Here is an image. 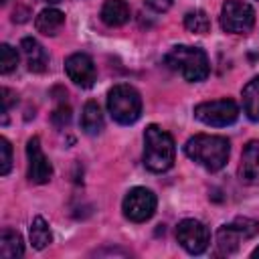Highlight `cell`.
<instances>
[{
    "mask_svg": "<svg viewBox=\"0 0 259 259\" xmlns=\"http://www.w3.org/2000/svg\"><path fill=\"white\" fill-rule=\"evenodd\" d=\"M26 158H28V170H26L28 180L34 184H47L53 176V166L45 156L40 148V140L36 136L30 138L26 144Z\"/></svg>",
    "mask_w": 259,
    "mask_h": 259,
    "instance_id": "obj_10",
    "label": "cell"
},
{
    "mask_svg": "<svg viewBox=\"0 0 259 259\" xmlns=\"http://www.w3.org/2000/svg\"><path fill=\"white\" fill-rule=\"evenodd\" d=\"M65 73H67V77L75 85H79L83 89L91 87L95 83V79H97L95 63L85 53H73L71 57H67V61H65Z\"/></svg>",
    "mask_w": 259,
    "mask_h": 259,
    "instance_id": "obj_11",
    "label": "cell"
},
{
    "mask_svg": "<svg viewBox=\"0 0 259 259\" xmlns=\"http://www.w3.org/2000/svg\"><path fill=\"white\" fill-rule=\"evenodd\" d=\"M0 2H2V4H6V2H8V0H0Z\"/></svg>",
    "mask_w": 259,
    "mask_h": 259,
    "instance_id": "obj_28",
    "label": "cell"
},
{
    "mask_svg": "<svg viewBox=\"0 0 259 259\" xmlns=\"http://www.w3.org/2000/svg\"><path fill=\"white\" fill-rule=\"evenodd\" d=\"M156 194L150 190V188H144V186H136L132 188L125 196H123V202H121V210H123V217L132 223H144L148 219H152V214L156 212Z\"/></svg>",
    "mask_w": 259,
    "mask_h": 259,
    "instance_id": "obj_8",
    "label": "cell"
},
{
    "mask_svg": "<svg viewBox=\"0 0 259 259\" xmlns=\"http://www.w3.org/2000/svg\"><path fill=\"white\" fill-rule=\"evenodd\" d=\"M184 26H186V30H190L194 34H206L210 30V18H208V14L204 10L196 8V10L186 12Z\"/></svg>",
    "mask_w": 259,
    "mask_h": 259,
    "instance_id": "obj_20",
    "label": "cell"
},
{
    "mask_svg": "<svg viewBox=\"0 0 259 259\" xmlns=\"http://www.w3.org/2000/svg\"><path fill=\"white\" fill-rule=\"evenodd\" d=\"M28 239H30V245L34 249H38V251L53 243V233L49 229V223L42 217H34L32 219L30 229H28Z\"/></svg>",
    "mask_w": 259,
    "mask_h": 259,
    "instance_id": "obj_19",
    "label": "cell"
},
{
    "mask_svg": "<svg viewBox=\"0 0 259 259\" xmlns=\"http://www.w3.org/2000/svg\"><path fill=\"white\" fill-rule=\"evenodd\" d=\"M2 101H4V119H2V123H6V115H8V111H10V107H12V103L16 101V93L12 91V89H8V87H4L2 89Z\"/></svg>",
    "mask_w": 259,
    "mask_h": 259,
    "instance_id": "obj_25",
    "label": "cell"
},
{
    "mask_svg": "<svg viewBox=\"0 0 259 259\" xmlns=\"http://www.w3.org/2000/svg\"><path fill=\"white\" fill-rule=\"evenodd\" d=\"M229 140L221 136H208V134H196L184 144V154L206 168L208 172L221 170L229 160Z\"/></svg>",
    "mask_w": 259,
    "mask_h": 259,
    "instance_id": "obj_1",
    "label": "cell"
},
{
    "mask_svg": "<svg viewBox=\"0 0 259 259\" xmlns=\"http://www.w3.org/2000/svg\"><path fill=\"white\" fill-rule=\"evenodd\" d=\"M107 111L117 123L130 125L142 115V97L132 85H113L107 93Z\"/></svg>",
    "mask_w": 259,
    "mask_h": 259,
    "instance_id": "obj_4",
    "label": "cell"
},
{
    "mask_svg": "<svg viewBox=\"0 0 259 259\" xmlns=\"http://www.w3.org/2000/svg\"><path fill=\"white\" fill-rule=\"evenodd\" d=\"M221 26L231 34H247L255 26V10L243 0H225L221 8Z\"/></svg>",
    "mask_w": 259,
    "mask_h": 259,
    "instance_id": "obj_6",
    "label": "cell"
},
{
    "mask_svg": "<svg viewBox=\"0 0 259 259\" xmlns=\"http://www.w3.org/2000/svg\"><path fill=\"white\" fill-rule=\"evenodd\" d=\"M0 255L4 259H16L24 255V243L22 237L12 229H2L0 235Z\"/></svg>",
    "mask_w": 259,
    "mask_h": 259,
    "instance_id": "obj_17",
    "label": "cell"
},
{
    "mask_svg": "<svg viewBox=\"0 0 259 259\" xmlns=\"http://www.w3.org/2000/svg\"><path fill=\"white\" fill-rule=\"evenodd\" d=\"M259 233V223L247 217H237L233 223L223 225L217 231V249L221 255H231L239 249V245Z\"/></svg>",
    "mask_w": 259,
    "mask_h": 259,
    "instance_id": "obj_5",
    "label": "cell"
},
{
    "mask_svg": "<svg viewBox=\"0 0 259 259\" xmlns=\"http://www.w3.org/2000/svg\"><path fill=\"white\" fill-rule=\"evenodd\" d=\"M243 111L251 121H259V75L243 87Z\"/></svg>",
    "mask_w": 259,
    "mask_h": 259,
    "instance_id": "obj_18",
    "label": "cell"
},
{
    "mask_svg": "<svg viewBox=\"0 0 259 259\" xmlns=\"http://www.w3.org/2000/svg\"><path fill=\"white\" fill-rule=\"evenodd\" d=\"M176 241L190 255H200L210 243L208 227L196 219H184L176 227Z\"/></svg>",
    "mask_w": 259,
    "mask_h": 259,
    "instance_id": "obj_9",
    "label": "cell"
},
{
    "mask_svg": "<svg viewBox=\"0 0 259 259\" xmlns=\"http://www.w3.org/2000/svg\"><path fill=\"white\" fill-rule=\"evenodd\" d=\"M40 2H49V4H57V2H61V0H40Z\"/></svg>",
    "mask_w": 259,
    "mask_h": 259,
    "instance_id": "obj_27",
    "label": "cell"
},
{
    "mask_svg": "<svg viewBox=\"0 0 259 259\" xmlns=\"http://www.w3.org/2000/svg\"><path fill=\"white\" fill-rule=\"evenodd\" d=\"M65 24V14L59 10V8H47L42 12H38L36 20H34V26L40 34H47V36H55Z\"/></svg>",
    "mask_w": 259,
    "mask_h": 259,
    "instance_id": "obj_15",
    "label": "cell"
},
{
    "mask_svg": "<svg viewBox=\"0 0 259 259\" xmlns=\"http://www.w3.org/2000/svg\"><path fill=\"white\" fill-rule=\"evenodd\" d=\"M144 2H146V6H148L150 10H154V12H166V10H170L172 4H174V0H144Z\"/></svg>",
    "mask_w": 259,
    "mask_h": 259,
    "instance_id": "obj_24",
    "label": "cell"
},
{
    "mask_svg": "<svg viewBox=\"0 0 259 259\" xmlns=\"http://www.w3.org/2000/svg\"><path fill=\"white\" fill-rule=\"evenodd\" d=\"M251 257H253V259H259V247H257V249L251 253Z\"/></svg>",
    "mask_w": 259,
    "mask_h": 259,
    "instance_id": "obj_26",
    "label": "cell"
},
{
    "mask_svg": "<svg viewBox=\"0 0 259 259\" xmlns=\"http://www.w3.org/2000/svg\"><path fill=\"white\" fill-rule=\"evenodd\" d=\"M194 117L206 125L214 127H225L237 121L239 117V105L225 97V99H214V101H204L194 107Z\"/></svg>",
    "mask_w": 259,
    "mask_h": 259,
    "instance_id": "obj_7",
    "label": "cell"
},
{
    "mask_svg": "<svg viewBox=\"0 0 259 259\" xmlns=\"http://www.w3.org/2000/svg\"><path fill=\"white\" fill-rule=\"evenodd\" d=\"M239 178L245 184L259 186V140H251L243 148L241 164H239Z\"/></svg>",
    "mask_w": 259,
    "mask_h": 259,
    "instance_id": "obj_12",
    "label": "cell"
},
{
    "mask_svg": "<svg viewBox=\"0 0 259 259\" xmlns=\"http://www.w3.org/2000/svg\"><path fill=\"white\" fill-rule=\"evenodd\" d=\"M164 61L172 71H176L184 81H190V83L204 81L208 77V73H210L208 57L198 47L176 45L166 53Z\"/></svg>",
    "mask_w": 259,
    "mask_h": 259,
    "instance_id": "obj_2",
    "label": "cell"
},
{
    "mask_svg": "<svg viewBox=\"0 0 259 259\" xmlns=\"http://www.w3.org/2000/svg\"><path fill=\"white\" fill-rule=\"evenodd\" d=\"M0 156H2V168H0V174L6 176L12 168V146L6 138H0Z\"/></svg>",
    "mask_w": 259,
    "mask_h": 259,
    "instance_id": "obj_22",
    "label": "cell"
},
{
    "mask_svg": "<svg viewBox=\"0 0 259 259\" xmlns=\"http://www.w3.org/2000/svg\"><path fill=\"white\" fill-rule=\"evenodd\" d=\"M69 121H71V107L67 103H61L59 107H55V111H53V123L57 127H65Z\"/></svg>",
    "mask_w": 259,
    "mask_h": 259,
    "instance_id": "obj_23",
    "label": "cell"
},
{
    "mask_svg": "<svg viewBox=\"0 0 259 259\" xmlns=\"http://www.w3.org/2000/svg\"><path fill=\"white\" fill-rule=\"evenodd\" d=\"M176 146L172 136L160 125L152 123L144 132V166L152 172H166L172 168Z\"/></svg>",
    "mask_w": 259,
    "mask_h": 259,
    "instance_id": "obj_3",
    "label": "cell"
},
{
    "mask_svg": "<svg viewBox=\"0 0 259 259\" xmlns=\"http://www.w3.org/2000/svg\"><path fill=\"white\" fill-rule=\"evenodd\" d=\"M20 51L24 55V61H26V67L30 73H42L47 71V65H49V55L45 51V47L32 38V36H26L20 40Z\"/></svg>",
    "mask_w": 259,
    "mask_h": 259,
    "instance_id": "obj_13",
    "label": "cell"
},
{
    "mask_svg": "<svg viewBox=\"0 0 259 259\" xmlns=\"http://www.w3.org/2000/svg\"><path fill=\"white\" fill-rule=\"evenodd\" d=\"M101 20L107 26H121L130 20V6L125 0H105L101 6Z\"/></svg>",
    "mask_w": 259,
    "mask_h": 259,
    "instance_id": "obj_14",
    "label": "cell"
},
{
    "mask_svg": "<svg viewBox=\"0 0 259 259\" xmlns=\"http://www.w3.org/2000/svg\"><path fill=\"white\" fill-rule=\"evenodd\" d=\"M18 65V53L16 49H12L10 45H0V73L8 75L10 71H14Z\"/></svg>",
    "mask_w": 259,
    "mask_h": 259,
    "instance_id": "obj_21",
    "label": "cell"
},
{
    "mask_svg": "<svg viewBox=\"0 0 259 259\" xmlns=\"http://www.w3.org/2000/svg\"><path fill=\"white\" fill-rule=\"evenodd\" d=\"M81 127L89 136H97L103 130V113L97 101H87L81 113Z\"/></svg>",
    "mask_w": 259,
    "mask_h": 259,
    "instance_id": "obj_16",
    "label": "cell"
}]
</instances>
